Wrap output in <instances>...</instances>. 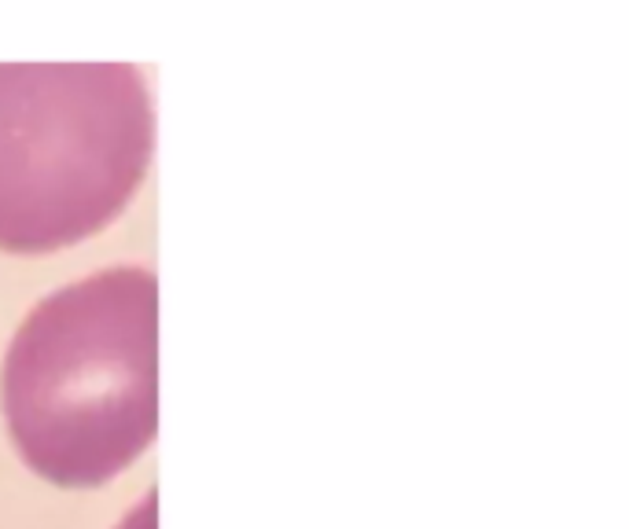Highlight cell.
I'll return each mask as SVG.
<instances>
[{"instance_id":"1","label":"cell","mask_w":629,"mask_h":529,"mask_svg":"<svg viewBox=\"0 0 629 529\" xmlns=\"http://www.w3.org/2000/svg\"><path fill=\"white\" fill-rule=\"evenodd\" d=\"M0 401L30 471L67 489L111 482L159 427V287L111 269L37 305L8 346Z\"/></svg>"},{"instance_id":"2","label":"cell","mask_w":629,"mask_h":529,"mask_svg":"<svg viewBox=\"0 0 629 529\" xmlns=\"http://www.w3.org/2000/svg\"><path fill=\"white\" fill-rule=\"evenodd\" d=\"M151 162L129 63H0V250L48 254L111 225Z\"/></svg>"}]
</instances>
